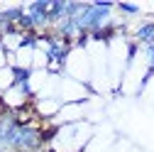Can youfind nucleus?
Wrapping results in <instances>:
<instances>
[{"instance_id": "f257e3e1", "label": "nucleus", "mask_w": 154, "mask_h": 152, "mask_svg": "<svg viewBox=\"0 0 154 152\" xmlns=\"http://www.w3.org/2000/svg\"><path fill=\"white\" fill-rule=\"evenodd\" d=\"M142 52H144V56H147V71H144V76H142V81H140V88H137V96L147 88V84H149V79L154 76V44H144L142 47Z\"/></svg>"}, {"instance_id": "f03ea898", "label": "nucleus", "mask_w": 154, "mask_h": 152, "mask_svg": "<svg viewBox=\"0 0 154 152\" xmlns=\"http://www.w3.org/2000/svg\"><path fill=\"white\" fill-rule=\"evenodd\" d=\"M134 40H137V44H152L154 42V22L152 20H147V22H142L140 27H137V32H134Z\"/></svg>"}, {"instance_id": "7ed1b4c3", "label": "nucleus", "mask_w": 154, "mask_h": 152, "mask_svg": "<svg viewBox=\"0 0 154 152\" xmlns=\"http://www.w3.org/2000/svg\"><path fill=\"white\" fill-rule=\"evenodd\" d=\"M115 8H118L120 12H125V15H140V12H142L140 5H132V3H118Z\"/></svg>"}, {"instance_id": "20e7f679", "label": "nucleus", "mask_w": 154, "mask_h": 152, "mask_svg": "<svg viewBox=\"0 0 154 152\" xmlns=\"http://www.w3.org/2000/svg\"><path fill=\"white\" fill-rule=\"evenodd\" d=\"M137 49H140V44H137V42H130V44H127V59H125V69H130V66H132L134 56H137Z\"/></svg>"}, {"instance_id": "39448f33", "label": "nucleus", "mask_w": 154, "mask_h": 152, "mask_svg": "<svg viewBox=\"0 0 154 152\" xmlns=\"http://www.w3.org/2000/svg\"><path fill=\"white\" fill-rule=\"evenodd\" d=\"M152 44H154V42H152Z\"/></svg>"}]
</instances>
